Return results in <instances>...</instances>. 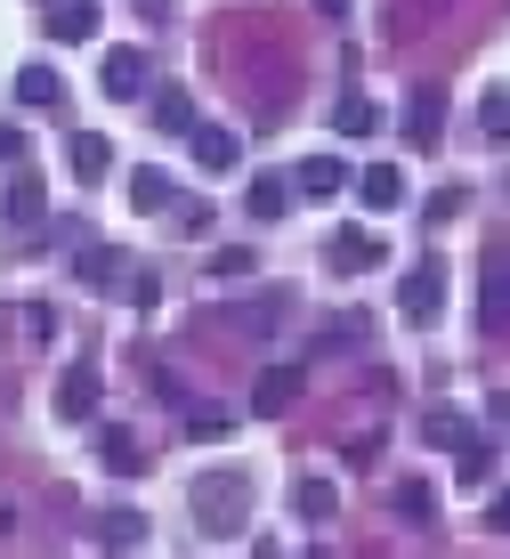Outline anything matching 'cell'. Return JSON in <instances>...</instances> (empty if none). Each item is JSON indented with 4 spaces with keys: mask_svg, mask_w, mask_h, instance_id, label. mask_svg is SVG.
Listing matches in <instances>:
<instances>
[{
    "mask_svg": "<svg viewBox=\"0 0 510 559\" xmlns=\"http://www.w3.org/2000/svg\"><path fill=\"white\" fill-rule=\"evenodd\" d=\"M244 203H251V219H284V211H292V187L276 179V170H268V179H251V195H244Z\"/></svg>",
    "mask_w": 510,
    "mask_h": 559,
    "instance_id": "cell-17",
    "label": "cell"
},
{
    "mask_svg": "<svg viewBox=\"0 0 510 559\" xmlns=\"http://www.w3.org/2000/svg\"><path fill=\"white\" fill-rule=\"evenodd\" d=\"M66 163H73V179H97V170L114 163V146L97 139V130H73V139H66Z\"/></svg>",
    "mask_w": 510,
    "mask_h": 559,
    "instance_id": "cell-13",
    "label": "cell"
},
{
    "mask_svg": "<svg viewBox=\"0 0 510 559\" xmlns=\"http://www.w3.org/2000/svg\"><path fill=\"white\" fill-rule=\"evenodd\" d=\"M332 122H341V139H365V130L381 122V106H372V98H348L341 114H332Z\"/></svg>",
    "mask_w": 510,
    "mask_h": 559,
    "instance_id": "cell-24",
    "label": "cell"
},
{
    "mask_svg": "<svg viewBox=\"0 0 510 559\" xmlns=\"http://www.w3.org/2000/svg\"><path fill=\"white\" fill-rule=\"evenodd\" d=\"M187 430H194V438H220V430H227V406H194Z\"/></svg>",
    "mask_w": 510,
    "mask_h": 559,
    "instance_id": "cell-28",
    "label": "cell"
},
{
    "mask_svg": "<svg viewBox=\"0 0 510 559\" xmlns=\"http://www.w3.org/2000/svg\"><path fill=\"white\" fill-rule=\"evenodd\" d=\"M97 535H106V544H139L146 519H139V511H106V519H97Z\"/></svg>",
    "mask_w": 510,
    "mask_h": 559,
    "instance_id": "cell-25",
    "label": "cell"
},
{
    "mask_svg": "<svg viewBox=\"0 0 510 559\" xmlns=\"http://www.w3.org/2000/svg\"><path fill=\"white\" fill-rule=\"evenodd\" d=\"M73 267H82L90 284H114V276H122V252H114V243H82V260H73Z\"/></svg>",
    "mask_w": 510,
    "mask_h": 559,
    "instance_id": "cell-21",
    "label": "cell"
},
{
    "mask_svg": "<svg viewBox=\"0 0 510 559\" xmlns=\"http://www.w3.org/2000/svg\"><path fill=\"white\" fill-rule=\"evenodd\" d=\"M211 276H251V252H244V243H227V252H211Z\"/></svg>",
    "mask_w": 510,
    "mask_h": 559,
    "instance_id": "cell-27",
    "label": "cell"
},
{
    "mask_svg": "<svg viewBox=\"0 0 510 559\" xmlns=\"http://www.w3.org/2000/svg\"><path fill=\"white\" fill-rule=\"evenodd\" d=\"M422 438H429V447H454V454H462V447H470V421H462L454 406H429V421H422Z\"/></svg>",
    "mask_w": 510,
    "mask_h": 559,
    "instance_id": "cell-18",
    "label": "cell"
},
{
    "mask_svg": "<svg viewBox=\"0 0 510 559\" xmlns=\"http://www.w3.org/2000/svg\"><path fill=\"white\" fill-rule=\"evenodd\" d=\"M348 187L365 195V211H398V203H405V170H398V163H372V170H357Z\"/></svg>",
    "mask_w": 510,
    "mask_h": 559,
    "instance_id": "cell-6",
    "label": "cell"
},
{
    "mask_svg": "<svg viewBox=\"0 0 510 559\" xmlns=\"http://www.w3.org/2000/svg\"><path fill=\"white\" fill-rule=\"evenodd\" d=\"M486 527H502V535H510V487L495 495V511H486Z\"/></svg>",
    "mask_w": 510,
    "mask_h": 559,
    "instance_id": "cell-31",
    "label": "cell"
},
{
    "mask_svg": "<svg viewBox=\"0 0 510 559\" xmlns=\"http://www.w3.org/2000/svg\"><path fill=\"white\" fill-rule=\"evenodd\" d=\"M16 106H66L57 66H16Z\"/></svg>",
    "mask_w": 510,
    "mask_h": 559,
    "instance_id": "cell-12",
    "label": "cell"
},
{
    "mask_svg": "<svg viewBox=\"0 0 510 559\" xmlns=\"http://www.w3.org/2000/svg\"><path fill=\"white\" fill-rule=\"evenodd\" d=\"M324 260H332V276H372V267L389 260V243L372 236V227H332V236H324Z\"/></svg>",
    "mask_w": 510,
    "mask_h": 559,
    "instance_id": "cell-3",
    "label": "cell"
},
{
    "mask_svg": "<svg viewBox=\"0 0 510 559\" xmlns=\"http://www.w3.org/2000/svg\"><path fill=\"white\" fill-rule=\"evenodd\" d=\"M57 414H66V421H90V414H97V373H66V381H57Z\"/></svg>",
    "mask_w": 510,
    "mask_h": 559,
    "instance_id": "cell-15",
    "label": "cell"
},
{
    "mask_svg": "<svg viewBox=\"0 0 510 559\" xmlns=\"http://www.w3.org/2000/svg\"><path fill=\"white\" fill-rule=\"evenodd\" d=\"M486 324H510V260H486Z\"/></svg>",
    "mask_w": 510,
    "mask_h": 559,
    "instance_id": "cell-20",
    "label": "cell"
},
{
    "mask_svg": "<svg viewBox=\"0 0 510 559\" xmlns=\"http://www.w3.org/2000/svg\"><path fill=\"white\" fill-rule=\"evenodd\" d=\"M478 139L510 146V90H486V98H478Z\"/></svg>",
    "mask_w": 510,
    "mask_h": 559,
    "instance_id": "cell-16",
    "label": "cell"
},
{
    "mask_svg": "<svg viewBox=\"0 0 510 559\" xmlns=\"http://www.w3.org/2000/svg\"><path fill=\"white\" fill-rule=\"evenodd\" d=\"M130 211H170V179L163 170H139V179H130Z\"/></svg>",
    "mask_w": 510,
    "mask_h": 559,
    "instance_id": "cell-22",
    "label": "cell"
},
{
    "mask_svg": "<svg viewBox=\"0 0 510 559\" xmlns=\"http://www.w3.org/2000/svg\"><path fill=\"white\" fill-rule=\"evenodd\" d=\"M317 9H324V16H348V0H317Z\"/></svg>",
    "mask_w": 510,
    "mask_h": 559,
    "instance_id": "cell-33",
    "label": "cell"
},
{
    "mask_svg": "<svg viewBox=\"0 0 510 559\" xmlns=\"http://www.w3.org/2000/svg\"><path fill=\"white\" fill-rule=\"evenodd\" d=\"M398 308H405V324H438L446 317V260H414V267H405Z\"/></svg>",
    "mask_w": 510,
    "mask_h": 559,
    "instance_id": "cell-2",
    "label": "cell"
},
{
    "mask_svg": "<svg viewBox=\"0 0 510 559\" xmlns=\"http://www.w3.org/2000/svg\"><path fill=\"white\" fill-rule=\"evenodd\" d=\"M244 324H251V333H268V324H284V300H260V308H244Z\"/></svg>",
    "mask_w": 510,
    "mask_h": 559,
    "instance_id": "cell-30",
    "label": "cell"
},
{
    "mask_svg": "<svg viewBox=\"0 0 510 559\" xmlns=\"http://www.w3.org/2000/svg\"><path fill=\"white\" fill-rule=\"evenodd\" d=\"M9 154H25V139H16V130L0 122V163H9Z\"/></svg>",
    "mask_w": 510,
    "mask_h": 559,
    "instance_id": "cell-32",
    "label": "cell"
},
{
    "mask_svg": "<svg viewBox=\"0 0 510 559\" xmlns=\"http://www.w3.org/2000/svg\"><path fill=\"white\" fill-rule=\"evenodd\" d=\"M405 139H414L422 154L446 139V90H414V122H405Z\"/></svg>",
    "mask_w": 510,
    "mask_h": 559,
    "instance_id": "cell-10",
    "label": "cell"
},
{
    "mask_svg": "<svg viewBox=\"0 0 510 559\" xmlns=\"http://www.w3.org/2000/svg\"><path fill=\"white\" fill-rule=\"evenodd\" d=\"M268 559H276V551H268Z\"/></svg>",
    "mask_w": 510,
    "mask_h": 559,
    "instance_id": "cell-34",
    "label": "cell"
},
{
    "mask_svg": "<svg viewBox=\"0 0 510 559\" xmlns=\"http://www.w3.org/2000/svg\"><path fill=\"white\" fill-rule=\"evenodd\" d=\"M97 82H106V98H146V49H114Z\"/></svg>",
    "mask_w": 510,
    "mask_h": 559,
    "instance_id": "cell-7",
    "label": "cell"
},
{
    "mask_svg": "<svg viewBox=\"0 0 510 559\" xmlns=\"http://www.w3.org/2000/svg\"><path fill=\"white\" fill-rule=\"evenodd\" d=\"M97 454H106L114 478H146V447H139L130 430H106V447H97Z\"/></svg>",
    "mask_w": 510,
    "mask_h": 559,
    "instance_id": "cell-14",
    "label": "cell"
},
{
    "mask_svg": "<svg viewBox=\"0 0 510 559\" xmlns=\"http://www.w3.org/2000/svg\"><path fill=\"white\" fill-rule=\"evenodd\" d=\"M194 527L203 535H244L251 527V478L244 471H220V478H203V487H194Z\"/></svg>",
    "mask_w": 510,
    "mask_h": 559,
    "instance_id": "cell-1",
    "label": "cell"
},
{
    "mask_svg": "<svg viewBox=\"0 0 510 559\" xmlns=\"http://www.w3.org/2000/svg\"><path fill=\"white\" fill-rule=\"evenodd\" d=\"M154 122L187 139V130H194V98H187V90H154Z\"/></svg>",
    "mask_w": 510,
    "mask_h": 559,
    "instance_id": "cell-19",
    "label": "cell"
},
{
    "mask_svg": "<svg viewBox=\"0 0 510 559\" xmlns=\"http://www.w3.org/2000/svg\"><path fill=\"white\" fill-rule=\"evenodd\" d=\"M41 211H49L41 179H25V170H16V179L0 187V219H9V227H41Z\"/></svg>",
    "mask_w": 510,
    "mask_h": 559,
    "instance_id": "cell-5",
    "label": "cell"
},
{
    "mask_svg": "<svg viewBox=\"0 0 510 559\" xmlns=\"http://www.w3.org/2000/svg\"><path fill=\"white\" fill-rule=\"evenodd\" d=\"M97 25H106V9H97V0H57V9H49V33H57V41H97Z\"/></svg>",
    "mask_w": 510,
    "mask_h": 559,
    "instance_id": "cell-8",
    "label": "cell"
},
{
    "mask_svg": "<svg viewBox=\"0 0 510 559\" xmlns=\"http://www.w3.org/2000/svg\"><path fill=\"white\" fill-rule=\"evenodd\" d=\"M495 478V447H462V487H486Z\"/></svg>",
    "mask_w": 510,
    "mask_h": 559,
    "instance_id": "cell-26",
    "label": "cell"
},
{
    "mask_svg": "<svg viewBox=\"0 0 510 559\" xmlns=\"http://www.w3.org/2000/svg\"><path fill=\"white\" fill-rule=\"evenodd\" d=\"M398 511H405V519H414V527H422V519L438 511V495H429V487H405V495H398Z\"/></svg>",
    "mask_w": 510,
    "mask_h": 559,
    "instance_id": "cell-29",
    "label": "cell"
},
{
    "mask_svg": "<svg viewBox=\"0 0 510 559\" xmlns=\"http://www.w3.org/2000/svg\"><path fill=\"white\" fill-rule=\"evenodd\" d=\"M292 503H300L308 527H324V519H332V487H324V478H300V495H292Z\"/></svg>",
    "mask_w": 510,
    "mask_h": 559,
    "instance_id": "cell-23",
    "label": "cell"
},
{
    "mask_svg": "<svg viewBox=\"0 0 510 559\" xmlns=\"http://www.w3.org/2000/svg\"><path fill=\"white\" fill-rule=\"evenodd\" d=\"M348 179H357V170H348L341 154H308V163L292 170V195H317V203H324V195H341Z\"/></svg>",
    "mask_w": 510,
    "mask_h": 559,
    "instance_id": "cell-4",
    "label": "cell"
},
{
    "mask_svg": "<svg viewBox=\"0 0 510 559\" xmlns=\"http://www.w3.org/2000/svg\"><path fill=\"white\" fill-rule=\"evenodd\" d=\"M187 154H194L203 170H235V154H244V146H235V130H211V122H194V130H187Z\"/></svg>",
    "mask_w": 510,
    "mask_h": 559,
    "instance_id": "cell-11",
    "label": "cell"
},
{
    "mask_svg": "<svg viewBox=\"0 0 510 559\" xmlns=\"http://www.w3.org/2000/svg\"><path fill=\"white\" fill-rule=\"evenodd\" d=\"M292 397H300V373H292V365H268V373L251 381V414H268V421H276Z\"/></svg>",
    "mask_w": 510,
    "mask_h": 559,
    "instance_id": "cell-9",
    "label": "cell"
}]
</instances>
